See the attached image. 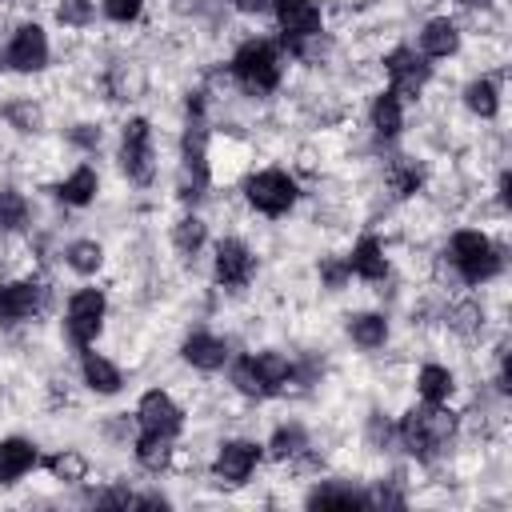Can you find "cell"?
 Here are the masks:
<instances>
[{
  "label": "cell",
  "instance_id": "cell-3",
  "mask_svg": "<svg viewBox=\"0 0 512 512\" xmlns=\"http://www.w3.org/2000/svg\"><path fill=\"white\" fill-rule=\"evenodd\" d=\"M236 196H240L248 216H260V220L276 224V220L296 216V208L304 204L308 192H304V180L288 164H252L240 176Z\"/></svg>",
  "mask_w": 512,
  "mask_h": 512
},
{
  "label": "cell",
  "instance_id": "cell-25",
  "mask_svg": "<svg viewBox=\"0 0 512 512\" xmlns=\"http://www.w3.org/2000/svg\"><path fill=\"white\" fill-rule=\"evenodd\" d=\"M56 256L76 280H100L108 272V244L100 236H72L60 244Z\"/></svg>",
  "mask_w": 512,
  "mask_h": 512
},
{
  "label": "cell",
  "instance_id": "cell-34",
  "mask_svg": "<svg viewBox=\"0 0 512 512\" xmlns=\"http://www.w3.org/2000/svg\"><path fill=\"white\" fill-rule=\"evenodd\" d=\"M224 8L232 12V16H240V20H268L272 16V0H224Z\"/></svg>",
  "mask_w": 512,
  "mask_h": 512
},
{
  "label": "cell",
  "instance_id": "cell-4",
  "mask_svg": "<svg viewBox=\"0 0 512 512\" xmlns=\"http://www.w3.org/2000/svg\"><path fill=\"white\" fill-rule=\"evenodd\" d=\"M60 340L80 352V348H92L104 340L108 324H112V292L100 284V280H80L64 304H60Z\"/></svg>",
  "mask_w": 512,
  "mask_h": 512
},
{
  "label": "cell",
  "instance_id": "cell-13",
  "mask_svg": "<svg viewBox=\"0 0 512 512\" xmlns=\"http://www.w3.org/2000/svg\"><path fill=\"white\" fill-rule=\"evenodd\" d=\"M132 420H136V432L180 440L188 428V408L168 384H148L132 404Z\"/></svg>",
  "mask_w": 512,
  "mask_h": 512
},
{
  "label": "cell",
  "instance_id": "cell-32",
  "mask_svg": "<svg viewBox=\"0 0 512 512\" xmlns=\"http://www.w3.org/2000/svg\"><path fill=\"white\" fill-rule=\"evenodd\" d=\"M316 284H320V292H328V296L352 292V272H348V264H344V252H324V256L316 260Z\"/></svg>",
  "mask_w": 512,
  "mask_h": 512
},
{
  "label": "cell",
  "instance_id": "cell-29",
  "mask_svg": "<svg viewBox=\"0 0 512 512\" xmlns=\"http://www.w3.org/2000/svg\"><path fill=\"white\" fill-rule=\"evenodd\" d=\"M132 452V464L144 472V476H168L172 472V452H176V440L168 436H152V432H136V440L128 444Z\"/></svg>",
  "mask_w": 512,
  "mask_h": 512
},
{
  "label": "cell",
  "instance_id": "cell-14",
  "mask_svg": "<svg viewBox=\"0 0 512 512\" xmlns=\"http://www.w3.org/2000/svg\"><path fill=\"white\" fill-rule=\"evenodd\" d=\"M412 48L428 64H452L468 48V28L460 24L456 12H428V16H420V24L412 32Z\"/></svg>",
  "mask_w": 512,
  "mask_h": 512
},
{
  "label": "cell",
  "instance_id": "cell-8",
  "mask_svg": "<svg viewBox=\"0 0 512 512\" xmlns=\"http://www.w3.org/2000/svg\"><path fill=\"white\" fill-rule=\"evenodd\" d=\"M264 444L248 432H232V436H220L204 460V472L216 488H248L256 480V472L264 468Z\"/></svg>",
  "mask_w": 512,
  "mask_h": 512
},
{
  "label": "cell",
  "instance_id": "cell-15",
  "mask_svg": "<svg viewBox=\"0 0 512 512\" xmlns=\"http://www.w3.org/2000/svg\"><path fill=\"white\" fill-rule=\"evenodd\" d=\"M456 104L468 120L496 124L504 112V68H472L456 88Z\"/></svg>",
  "mask_w": 512,
  "mask_h": 512
},
{
  "label": "cell",
  "instance_id": "cell-9",
  "mask_svg": "<svg viewBox=\"0 0 512 512\" xmlns=\"http://www.w3.org/2000/svg\"><path fill=\"white\" fill-rule=\"evenodd\" d=\"M376 68H380V84L392 88L396 96H404L408 104H420V100L432 92V84H436V64H428V60L412 48V40L388 44V48L376 56Z\"/></svg>",
  "mask_w": 512,
  "mask_h": 512
},
{
  "label": "cell",
  "instance_id": "cell-1",
  "mask_svg": "<svg viewBox=\"0 0 512 512\" xmlns=\"http://www.w3.org/2000/svg\"><path fill=\"white\" fill-rule=\"evenodd\" d=\"M236 92L248 100V104H264L272 96L284 92L288 84V72H292V60L284 52V44L276 40V32H244L228 60H224Z\"/></svg>",
  "mask_w": 512,
  "mask_h": 512
},
{
  "label": "cell",
  "instance_id": "cell-16",
  "mask_svg": "<svg viewBox=\"0 0 512 512\" xmlns=\"http://www.w3.org/2000/svg\"><path fill=\"white\" fill-rule=\"evenodd\" d=\"M340 332L344 340L360 352V356H380L392 348L396 340V324H392V312L384 304H364V308H348L340 316Z\"/></svg>",
  "mask_w": 512,
  "mask_h": 512
},
{
  "label": "cell",
  "instance_id": "cell-2",
  "mask_svg": "<svg viewBox=\"0 0 512 512\" xmlns=\"http://www.w3.org/2000/svg\"><path fill=\"white\" fill-rule=\"evenodd\" d=\"M112 164L128 188H136V192L156 188V180H160V132H156V120L148 112H128L116 124Z\"/></svg>",
  "mask_w": 512,
  "mask_h": 512
},
{
  "label": "cell",
  "instance_id": "cell-7",
  "mask_svg": "<svg viewBox=\"0 0 512 512\" xmlns=\"http://www.w3.org/2000/svg\"><path fill=\"white\" fill-rule=\"evenodd\" d=\"M0 52H4V72L8 76L40 80V76H48L52 60H56V40H52V28L40 16H20V20L8 24Z\"/></svg>",
  "mask_w": 512,
  "mask_h": 512
},
{
  "label": "cell",
  "instance_id": "cell-12",
  "mask_svg": "<svg viewBox=\"0 0 512 512\" xmlns=\"http://www.w3.org/2000/svg\"><path fill=\"white\" fill-rule=\"evenodd\" d=\"M408 116H412V104L392 88L376 84L364 100V136L372 140L376 152H388L408 136Z\"/></svg>",
  "mask_w": 512,
  "mask_h": 512
},
{
  "label": "cell",
  "instance_id": "cell-27",
  "mask_svg": "<svg viewBox=\"0 0 512 512\" xmlns=\"http://www.w3.org/2000/svg\"><path fill=\"white\" fill-rule=\"evenodd\" d=\"M40 468H44L48 480L60 484V488H84V484L92 480V456H88L84 448H76V444L52 448L48 456H40Z\"/></svg>",
  "mask_w": 512,
  "mask_h": 512
},
{
  "label": "cell",
  "instance_id": "cell-10",
  "mask_svg": "<svg viewBox=\"0 0 512 512\" xmlns=\"http://www.w3.org/2000/svg\"><path fill=\"white\" fill-rule=\"evenodd\" d=\"M232 356H236V340L212 324H188L176 340L180 368H188L196 376H220Z\"/></svg>",
  "mask_w": 512,
  "mask_h": 512
},
{
  "label": "cell",
  "instance_id": "cell-11",
  "mask_svg": "<svg viewBox=\"0 0 512 512\" xmlns=\"http://www.w3.org/2000/svg\"><path fill=\"white\" fill-rule=\"evenodd\" d=\"M344 264L352 272V284L360 288H388L396 280V256H392V244L376 232V228H360L352 236V244L344 248Z\"/></svg>",
  "mask_w": 512,
  "mask_h": 512
},
{
  "label": "cell",
  "instance_id": "cell-18",
  "mask_svg": "<svg viewBox=\"0 0 512 512\" xmlns=\"http://www.w3.org/2000/svg\"><path fill=\"white\" fill-rule=\"evenodd\" d=\"M272 32L284 48L300 44V40H312L320 32H328V8L324 0H272Z\"/></svg>",
  "mask_w": 512,
  "mask_h": 512
},
{
  "label": "cell",
  "instance_id": "cell-28",
  "mask_svg": "<svg viewBox=\"0 0 512 512\" xmlns=\"http://www.w3.org/2000/svg\"><path fill=\"white\" fill-rule=\"evenodd\" d=\"M40 228L36 220V200L20 184H0V240L8 236H28Z\"/></svg>",
  "mask_w": 512,
  "mask_h": 512
},
{
  "label": "cell",
  "instance_id": "cell-6",
  "mask_svg": "<svg viewBox=\"0 0 512 512\" xmlns=\"http://www.w3.org/2000/svg\"><path fill=\"white\" fill-rule=\"evenodd\" d=\"M52 304H56V284L44 280L40 272L0 276V336L36 328Z\"/></svg>",
  "mask_w": 512,
  "mask_h": 512
},
{
  "label": "cell",
  "instance_id": "cell-22",
  "mask_svg": "<svg viewBox=\"0 0 512 512\" xmlns=\"http://www.w3.org/2000/svg\"><path fill=\"white\" fill-rule=\"evenodd\" d=\"M408 388H412V400H420V404H456V396H460V372L448 360L428 356V360H420L412 368Z\"/></svg>",
  "mask_w": 512,
  "mask_h": 512
},
{
  "label": "cell",
  "instance_id": "cell-24",
  "mask_svg": "<svg viewBox=\"0 0 512 512\" xmlns=\"http://www.w3.org/2000/svg\"><path fill=\"white\" fill-rule=\"evenodd\" d=\"M308 508H372L368 484H356L348 476H316L304 492Z\"/></svg>",
  "mask_w": 512,
  "mask_h": 512
},
{
  "label": "cell",
  "instance_id": "cell-20",
  "mask_svg": "<svg viewBox=\"0 0 512 512\" xmlns=\"http://www.w3.org/2000/svg\"><path fill=\"white\" fill-rule=\"evenodd\" d=\"M208 244H212V216L204 208H180L172 216V224H168V248H172V256L184 268H192L196 260L208 256Z\"/></svg>",
  "mask_w": 512,
  "mask_h": 512
},
{
  "label": "cell",
  "instance_id": "cell-23",
  "mask_svg": "<svg viewBox=\"0 0 512 512\" xmlns=\"http://www.w3.org/2000/svg\"><path fill=\"white\" fill-rule=\"evenodd\" d=\"M40 440L28 432H8L0 436V488L24 484L32 472H40Z\"/></svg>",
  "mask_w": 512,
  "mask_h": 512
},
{
  "label": "cell",
  "instance_id": "cell-31",
  "mask_svg": "<svg viewBox=\"0 0 512 512\" xmlns=\"http://www.w3.org/2000/svg\"><path fill=\"white\" fill-rule=\"evenodd\" d=\"M64 144H68L76 156L96 160V156L104 152V144H108V128H104L100 120H72V124L64 128Z\"/></svg>",
  "mask_w": 512,
  "mask_h": 512
},
{
  "label": "cell",
  "instance_id": "cell-33",
  "mask_svg": "<svg viewBox=\"0 0 512 512\" xmlns=\"http://www.w3.org/2000/svg\"><path fill=\"white\" fill-rule=\"evenodd\" d=\"M96 8H100V20L112 28H136L144 24L152 0H96Z\"/></svg>",
  "mask_w": 512,
  "mask_h": 512
},
{
  "label": "cell",
  "instance_id": "cell-30",
  "mask_svg": "<svg viewBox=\"0 0 512 512\" xmlns=\"http://www.w3.org/2000/svg\"><path fill=\"white\" fill-rule=\"evenodd\" d=\"M48 16H52V24H56V28H64V32H72V36H80V32L96 28L100 8H96V0H52Z\"/></svg>",
  "mask_w": 512,
  "mask_h": 512
},
{
  "label": "cell",
  "instance_id": "cell-17",
  "mask_svg": "<svg viewBox=\"0 0 512 512\" xmlns=\"http://www.w3.org/2000/svg\"><path fill=\"white\" fill-rule=\"evenodd\" d=\"M76 384L92 400H116L128 388V372H124V364L112 352H104L100 344H92V348H80L76 352Z\"/></svg>",
  "mask_w": 512,
  "mask_h": 512
},
{
  "label": "cell",
  "instance_id": "cell-21",
  "mask_svg": "<svg viewBox=\"0 0 512 512\" xmlns=\"http://www.w3.org/2000/svg\"><path fill=\"white\" fill-rule=\"evenodd\" d=\"M260 444H264V460H268V464L292 468L296 460H304V456L316 448V436H312V428H308L304 420L284 416V420H276V424L268 428V436H264Z\"/></svg>",
  "mask_w": 512,
  "mask_h": 512
},
{
  "label": "cell",
  "instance_id": "cell-19",
  "mask_svg": "<svg viewBox=\"0 0 512 512\" xmlns=\"http://www.w3.org/2000/svg\"><path fill=\"white\" fill-rule=\"evenodd\" d=\"M104 192V172L96 160H72L52 184H48V196L56 208H68V212H88Z\"/></svg>",
  "mask_w": 512,
  "mask_h": 512
},
{
  "label": "cell",
  "instance_id": "cell-5",
  "mask_svg": "<svg viewBox=\"0 0 512 512\" xmlns=\"http://www.w3.org/2000/svg\"><path fill=\"white\" fill-rule=\"evenodd\" d=\"M204 276H208V288L220 292L224 300L244 296L260 276V248L240 232L212 236L204 256Z\"/></svg>",
  "mask_w": 512,
  "mask_h": 512
},
{
  "label": "cell",
  "instance_id": "cell-26",
  "mask_svg": "<svg viewBox=\"0 0 512 512\" xmlns=\"http://www.w3.org/2000/svg\"><path fill=\"white\" fill-rule=\"evenodd\" d=\"M0 120L8 132L24 136V140H36L44 136L48 128V104L40 96H24V92H12L8 100H0Z\"/></svg>",
  "mask_w": 512,
  "mask_h": 512
}]
</instances>
